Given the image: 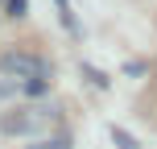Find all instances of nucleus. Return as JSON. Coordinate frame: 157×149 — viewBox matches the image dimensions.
Returning a JSON list of instances; mask_svg holds the SVG:
<instances>
[{"mask_svg": "<svg viewBox=\"0 0 157 149\" xmlns=\"http://www.w3.org/2000/svg\"><path fill=\"white\" fill-rule=\"evenodd\" d=\"M58 120V104H29V108H17L0 120V133L4 137H21V133H41Z\"/></svg>", "mask_w": 157, "mask_h": 149, "instance_id": "f257e3e1", "label": "nucleus"}, {"mask_svg": "<svg viewBox=\"0 0 157 149\" xmlns=\"http://www.w3.org/2000/svg\"><path fill=\"white\" fill-rule=\"evenodd\" d=\"M0 75L13 79V83L29 87V83H46V62L33 54H17V50H8V54H0Z\"/></svg>", "mask_w": 157, "mask_h": 149, "instance_id": "f03ea898", "label": "nucleus"}, {"mask_svg": "<svg viewBox=\"0 0 157 149\" xmlns=\"http://www.w3.org/2000/svg\"><path fill=\"white\" fill-rule=\"evenodd\" d=\"M25 149H71V137H66V133H58V137H37V141L25 145Z\"/></svg>", "mask_w": 157, "mask_h": 149, "instance_id": "7ed1b4c3", "label": "nucleus"}, {"mask_svg": "<svg viewBox=\"0 0 157 149\" xmlns=\"http://www.w3.org/2000/svg\"><path fill=\"white\" fill-rule=\"evenodd\" d=\"M29 13V0H8V17H25Z\"/></svg>", "mask_w": 157, "mask_h": 149, "instance_id": "20e7f679", "label": "nucleus"}, {"mask_svg": "<svg viewBox=\"0 0 157 149\" xmlns=\"http://www.w3.org/2000/svg\"><path fill=\"white\" fill-rule=\"evenodd\" d=\"M112 137H116V141H120V149H136V141H132V137H128V133H116V128H112Z\"/></svg>", "mask_w": 157, "mask_h": 149, "instance_id": "39448f33", "label": "nucleus"}]
</instances>
